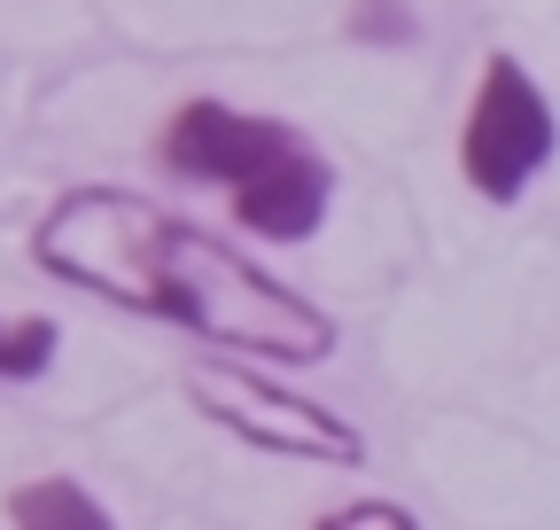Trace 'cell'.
Masks as SVG:
<instances>
[{
  "instance_id": "8992f818",
  "label": "cell",
  "mask_w": 560,
  "mask_h": 530,
  "mask_svg": "<svg viewBox=\"0 0 560 530\" xmlns=\"http://www.w3.org/2000/svg\"><path fill=\"white\" fill-rule=\"evenodd\" d=\"M62 352V327L55 320H9L0 312V382H39Z\"/></svg>"
},
{
  "instance_id": "7a4b0ae2",
  "label": "cell",
  "mask_w": 560,
  "mask_h": 530,
  "mask_svg": "<svg viewBox=\"0 0 560 530\" xmlns=\"http://www.w3.org/2000/svg\"><path fill=\"white\" fill-rule=\"evenodd\" d=\"M156 157L187 180H210L226 187L234 219L257 234V242H312L327 227V204H335V164L327 149L312 141L304 125L289 117H265V110H234V102H179Z\"/></svg>"
},
{
  "instance_id": "277c9868",
  "label": "cell",
  "mask_w": 560,
  "mask_h": 530,
  "mask_svg": "<svg viewBox=\"0 0 560 530\" xmlns=\"http://www.w3.org/2000/svg\"><path fill=\"white\" fill-rule=\"evenodd\" d=\"M560 149V117L537 94V79L522 71V55H482V87L467 102L459 125V172L482 204H522L529 180L552 164Z\"/></svg>"
},
{
  "instance_id": "ba28073f",
  "label": "cell",
  "mask_w": 560,
  "mask_h": 530,
  "mask_svg": "<svg viewBox=\"0 0 560 530\" xmlns=\"http://www.w3.org/2000/svg\"><path fill=\"white\" fill-rule=\"evenodd\" d=\"M350 32L359 39H420V16L405 9V0H359V9H350Z\"/></svg>"
},
{
  "instance_id": "3957f363",
  "label": "cell",
  "mask_w": 560,
  "mask_h": 530,
  "mask_svg": "<svg viewBox=\"0 0 560 530\" xmlns=\"http://www.w3.org/2000/svg\"><path fill=\"white\" fill-rule=\"evenodd\" d=\"M179 390L210 429H226L249 452L304 460V469H366V429L319 406V398L257 375V359H195L179 375Z\"/></svg>"
},
{
  "instance_id": "52a82bcc",
  "label": "cell",
  "mask_w": 560,
  "mask_h": 530,
  "mask_svg": "<svg viewBox=\"0 0 560 530\" xmlns=\"http://www.w3.org/2000/svg\"><path fill=\"white\" fill-rule=\"evenodd\" d=\"M312 530H420V515L397 507V499H342V507H327Z\"/></svg>"
},
{
  "instance_id": "6da1fadb",
  "label": "cell",
  "mask_w": 560,
  "mask_h": 530,
  "mask_svg": "<svg viewBox=\"0 0 560 530\" xmlns=\"http://www.w3.org/2000/svg\"><path fill=\"white\" fill-rule=\"evenodd\" d=\"M32 257L55 281L86 289L117 312L164 320L179 336L219 344L226 359H272V367H319L335 359L342 327L304 289L265 274L234 242L202 234L195 219L149 204L125 187H70L32 227Z\"/></svg>"
},
{
  "instance_id": "5b68a950",
  "label": "cell",
  "mask_w": 560,
  "mask_h": 530,
  "mask_svg": "<svg viewBox=\"0 0 560 530\" xmlns=\"http://www.w3.org/2000/svg\"><path fill=\"white\" fill-rule=\"evenodd\" d=\"M9 522L16 530H117V515L79 476H24L9 492Z\"/></svg>"
}]
</instances>
